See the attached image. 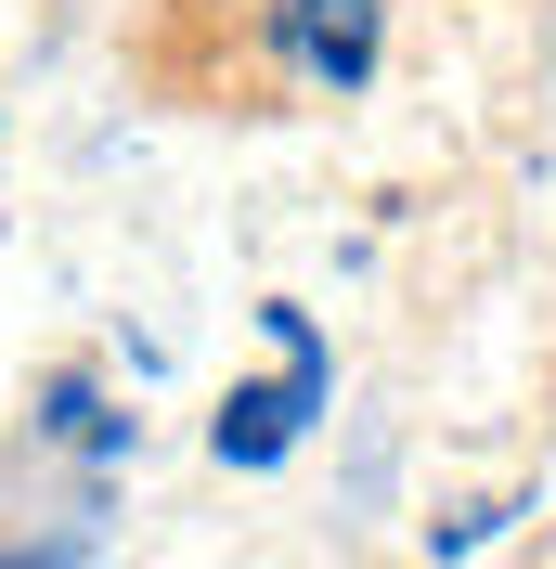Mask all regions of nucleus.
Segmentation results:
<instances>
[{"label":"nucleus","instance_id":"nucleus-1","mask_svg":"<svg viewBox=\"0 0 556 569\" xmlns=\"http://www.w3.org/2000/svg\"><path fill=\"white\" fill-rule=\"evenodd\" d=\"M272 337H285V389H234V415H220V466H272L285 440H298V415H311V389H324L311 323H298V311H272Z\"/></svg>","mask_w":556,"mask_h":569},{"label":"nucleus","instance_id":"nucleus-2","mask_svg":"<svg viewBox=\"0 0 556 569\" xmlns=\"http://www.w3.org/2000/svg\"><path fill=\"white\" fill-rule=\"evenodd\" d=\"M272 39H285L298 78H337V91H349V78L376 66V0H285Z\"/></svg>","mask_w":556,"mask_h":569},{"label":"nucleus","instance_id":"nucleus-3","mask_svg":"<svg viewBox=\"0 0 556 569\" xmlns=\"http://www.w3.org/2000/svg\"><path fill=\"white\" fill-rule=\"evenodd\" d=\"M0 569H52V557H0Z\"/></svg>","mask_w":556,"mask_h":569}]
</instances>
